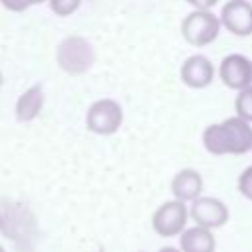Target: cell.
<instances>
[{"instance_id": "6da1fadb", "label": "cell", "mask_w": 252, "mask_h": 252, "mask_svg": "<svg viewBox=\"0 0 252 252\" xmlns=\"http://www.w3.org/2000/svg\"><path fill=\"white\" fill-rule=\"evenodd\" d=\"M203 146L213 156H242L252 150V126L240 116L224 118L205 128Z\"/></svg>"}, {"instance_id": "7a4b0ae2", "label": "cell", "mask_w": 252, "mask_h": 252, "mask_svg": "<svg viewBox=\"0 0 252 252\" xmlns=\"http://www.w3.org/2000/svg\"><path fill=\"white\" fill-rule=\"evenodd\" d=\"M55 61L59 69L67 75H83L94 63V49L87 37L69 35L59 43L55 51Z\"/></svg>"}, {"instance_id": "3957f363", "label": "cell", "mask_w": 252, "mask_h": 252, "mask_svg": "<svg viewBox=\"0 0 252 252\" xmlns=\"http://www.w3.org/2000/svg\"><path fill=\"white\" fill-rule=\"evenodd\" d=\"M220 32V18L209 10H193L181 22V35L189 45H211Z\"/></svg>"}, {"instance_id": "277c9868", "label": "cell", "mask_w": 252, "mask_h": 252, "mask_svg": "<svg viewBox=\"0 0 252 252\" xmlns=\"http://www.w3.org/2000/svg\"><path fill=\"white\" fill-rule=\"evenodd\" d=\"M122 106L114 98H98L89 106L85 114V124L87 130H91L93 134L110 136L122 126Z\"/></svg>"}, {"instance_id": "5b68a950", "label": "cell", "mask_w": 252, "mask_h": 252, "mask_svg": "<svg viewBox=\"0 0 252 252\" xmlns=\"http://www.w3.org/2000/svg\"><path fill=\"white\" fill-rule=\"evenodd\" d=\"M187 219H189V209H187V205H185L183 201L171 199V201L161 203V205L154 211V215H152V228H154L159 236H165V238L179 236V234L185 230Z\"/></svg>"}, {"instance_id": "8992f818", "label": "cell", "mask_w": 252, "mask_h": 252, "mask_svg": "<svg viewBox=\"0 0 252 252\" xmlns=\"http://www.w3.org/2000/svg\"><path fill=\"white\" fill-rule=\"evenodd\" d=\"M189 217L205 228H220L228 222V207L217 197H197L191 201Z\"/></svg>"}, {"instance_id": "52a82bcc", "label": "cell", "mask_w": 252, "mask_h": 252, "mask_svg": "<svg viewBox=\"0 0 252 252\" xmlns=\"http://www.w3.org/2000/svg\"><path fill=\"white\" fill-rule=\"evenodd\" d=\"M219 77L224 87L232 91H242L252 85V61L246 55L230 53L220 61Z\"/></svg>"}, {"instance_id": "ba28073f", "label": "cell", "mask_w": 252, "mask_h": 252, "mask_svg": "<svg viewBox=\"0 0 252 252\" xmlns=\"http://www.w3.org/2000/svg\"><path fill=\"white\" fill-rule=\"evenodd\" d=\"M220 26L232 35H252V4L248 0H228L220 10Z\"/></svg>"}, {"instance_id": "9c48e42d", "label": "cell", "mask_w": 252, "mask_h": 252, "mask_svg": "<svg viewBox=\"0 0 252 252\" xmlns=\"http://www.w3.org/2000/svg\"><path fill=\"white\" fill-rule=\"evenodd\" d=\"M179 79L189 89H205L215 79V67L205 55H191L181 63Z\"/></svg>"}, {"instance_id": "30bf717a", "label": "cell", "mask_w": 252, "mask_h": 252, "mask_svg": "<svg viewBox=\"0 0 252 252\" xmlns=\"http://www.w3.org/2000/svg\"><path fill=\"white\" fill-rule=\"evenodd\" d=\"M171 193H173V199H177V201H183V203L195 201L203 193L201 173L193 167L179 169L171 179Z\"/></svg>"}, {"instance_id": "8fae6325", "label": "cell", "mask_w": 252, "mask_h": 252, "mask_svg": "<svg viewBox=\"0 0 252 252\" xmlns=\"http://www.w3.org/2000/svg\"><path fill=\"white\" fill-rule=\"evenodd\" d=\"M179 248L183 252H215L217 238L211 228L195 224L179 234Z\"/></svg>"}, {"instance_id": "7c38bea8", "label": "cell", "mask_w": 252, "mask_h": 252, "mask_svg": "<svg viewBox=\"0 0 252 252\" xmlns=\"http://www.w3.org/2000/svg\"><path fill=\"white\" fill-rule=\"evenodd\" d=\"M43 89L39 85H32L30 89H26L18 100H16V118L20 122H32L33 118H37V114L43 108Z\"/></svg>"}, {"instance_id": "4fadbf2b", "label": "cell", "mask_w": 252, "mask_h": 252, "mask_svg": "<svg viewBox=\"0 0 252 252\" xmlns=\"http://www.w3.org/2000/svg\"><path fill=\"white\" fill-rule=\"evenodd\" d=\"M234 110H236V116L244 118L246 122H252V85L238 91L234 98Z\"/></svg>"}, {"instance_id": "5bb4252c", "label": "cell", "mask_w": 252, "mask_h": 252, "mask_svg": "<svg viewBox=\"0 0 252 252\" xmlns=\"http://www.w3.org/2000/svg\"><path fill=\"white\" fill-rule=\"evenodd\" d=\"M49 2V8L55 16H71L73 12H77V8L81 6L83 0H47Z\"/></svg>"}, {"instance_id": "9a60e30c", "label": "cell", "mask_w": 252, "mask_h": 252, "mask_svg": "<svg viewBox=\"0 0 252 252\" xmlns=\"http://www.w3.org/2000/svg\"><path fill=\"white\" fill-rule=\"evenodd\" d=\"M238 191L242 197L252 201V165H248L240 175H238Z\"/></svg>"}, {"instance_id": "2e32d148", "label": "cell", "mask_w": 252, "mask_h": 252, "mask_svg": "<svg viewBox=\"0 0 252 252\" xmlns=\"http://www.w3.org/2000/svg\"><path fill=\"white\" fill-rule=\"evenodd\" d=\"M0 4L10 12H24L32 6V0H0Z\"/></svg>"}, {"instance_id": "e0dca14e", "label": "cell", "mask_w": 252, "mask_h": 252, "mask_svg": "<svg viewBox=\"0 0 252 252\" xmlns=\"http://www.w3.org/2000/svg\"><path fill=\"white\" fill-rule=\"evenodd\" d=\"M189 6H193L195 10H209V8H213L219 0H185Z\"/></svg>"}, {"instance_id": "ac0fdd59", "label": "cell", "mask_w": 252, "mask_h": 252, "mask_svg": "<svg viewBox=\"0 0 252 252\" xmlns=\"http://www.w3.org/2000/svg\"><path fill=\"white\" fill-rule=\"evenodd\" d=\"M158 252H183V250L177 248V246H161Z\"/></svg>"}, {"instance_id": "d6986e66", "label": "cell", "mask_w": 252, "mask_h": 252, "mask_svg": "<svg viewBox=\"0 0 252 252\" xmlns=\"http://www.w3.org/2000/svg\"><path fill=\"white\" fill-rule=\"evenodd\" d=\"M2 226H4V215H2V211H0V230H2Z\"/></svg>"}, {"instance_id": "ffe728a7", "label": "cell", "mask_w": 252, "mask_h": 252, "mask_svg": "<svg viewBox=\"0 0 252 252\" xmlns=\"http://www.w3.org/2000/svg\"><path fill=\"white\" fill-rule=\"evenodd\" d=\"M41 2H47V0H32V4H41Z\"/></svg>"}, {"instance_id": "44dd1931", "label": "cell", "mask_w": 252, "mask_h": 252, "mask_svg": "<svg viewBox=\"0 0 252 252\" xmlns=\"http://www.w3.org/2000/svg\"><path fill=\"white\" fill-rule=\"evenodd\" d=\"M2 83H4V75H2V71H0V87H2Z\"/></svg>"}, {"instance_id": "7402d4cb", "label": "cell", "mask_w": 252, "mask_h": 252, "mask_svg": "<svg viewBox=\"0 0 252 252\" xmlns=\"http://www.w3.org/2000/svg\"><path fill=\"white\" fill-rule=\"evenodd\" d=\"M0 252H6V248H4V246H2V244H0Z\"/></svg>"}]
</instances>
